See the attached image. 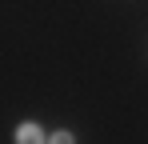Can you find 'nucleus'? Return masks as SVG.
Masks as SVG:
<instances>
[{"label":"nucleus","mask_w":148,"mask_h":144,"mask_svg":"<svg viewBox=\"0 0 148 144\" xmlns=\"http://www.w3.org/2000/svg\"><path fill=\"white\" fill-rule=\"evenodd\" d=\"M48 144H76V136L68 132V128H60V132H52V136H48Z\"/></svg>","instance_id":"2"},{"label":"nucleus","mask_w":148,"mask_h":144,"mask_svg":"<svg viewBox=\"0 0 148 144\" xmlns=\"http://www.w3.org/2000/svg\"><path fill=\"white\" fill-rule=\"evenodd\" d=\"M16 144H48V136H44V128H40L36 120H24V124L16 128Z\"/></svg>","instance_id":"1"}]
</instances>
